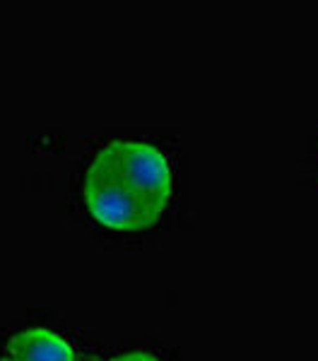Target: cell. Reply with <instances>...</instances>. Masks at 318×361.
I'll use <instances>...</instances> for the list:
<instances>
[{
	"mask_svg": "<svg viewBox=\"0 0 318 361\" xmlns=\"http://www.w3.org/2000/svg\"><path fill=\"white\" fill-rule=\"evenodd\" d=\"M82 195L94 222L111 231H142L161 217L97 154L85 171Z\"/></svg>",
	"mask_w": 318,
	"mask_h": 361,
	"instance_id": "6da1fadb",
	"label": "cell"
},
{
	"mask_svg": "<svg viewBox=\"0 0 318 361\" xmlns=\"http://www.w3.org/2000/svg\"><path fill=\"white\" fill-rule=\"evenodd\" d=\"M97 157L114 169L154 212L164 214L171 200V166L159 147L140 140H111Z\"/></svg>",
	"mask_w": 318,
	"mask_h": 361,
	"instance_id": "7a4b0ae2",
	"label": "cell"
},
{
	"mask_svg": "<svg viewBox=\"0 0 318 361\" xmlns=\"http://www.w3.org/2000/svg\"><path fill=\"white\" fill-rule=\"evenodd\" d=\"M8 357L13 361H80L71 340L49 328H27L10 337Z\"/></svg>",
	"mask_w": 318,
	"mask_h": 361,
	"instance_id": "3957f363",
	"label": "cell"
},
{
	"mask_svg": "<svg viewBox=\"0 0 318 361\" xmlns=\"http://www.w3.org/2000/svg\"><path fill=\"white\" fill-rule=\"evenodd\" d=\"M106 361H161V359L149 352H126V354H118V357H111Z\"/></svg>",
	"mask_w": 318,
	"mask_h": 361,
	"instance_id": "277c9868",
	"label": "cell"
},
{
	"mask_svg": "<svg viewBox=\"0 0 318 361\" xmlns=\"http://www.w3.org/2000/svg\"><path fill=\"white\" fill-rule=\"evenodd\" d=\"M80 361H99V359H94V357H82Z\"/></svg>",
	"mask_w": 318,
	"mask_h": 361,
	"instance_id": "5b68a950",
	"label": "cell"
},
{
	"mask_svg": "<svg viewBox=\"0 0 318 361\" xmlns=\"http://www.w3.org/2000/svg\"><path fill=\"white\" fill-rule=\"evenodd\" d=\"M0 361H13V359H10V357H3V359H0Z\"/></svg>",
	"mask_w": 318,
	"mask_h": 361,
	"instance_id": "8992f818",
	"label": "cell"
}]
</instances>
